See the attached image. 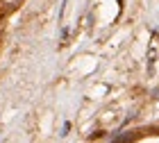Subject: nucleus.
Wrapping results in <instances>:
<instances>
[{
    "label": "nucleus",
    "instance_id": "1",
    "mask_svg": "<svg viewBox=\"0 0 159 143\" xmlns=\"http://www.w3.org/2000/svg\"><path fill=\"white\" fill-rule=\"evenodd\" d=\"M5 5H7V7H18L20 0H5Z\"/></svg>",
    "mask_w": 159,
    "mask_h": 143
}]
</instances>
